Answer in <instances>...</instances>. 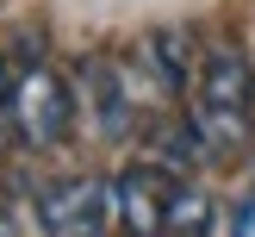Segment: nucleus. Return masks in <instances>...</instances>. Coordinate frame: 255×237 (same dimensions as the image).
<instances>
[{"label":"nucleus","mask_w":255,"mask_h":237,"mask_svg":"<svg viewBox=\"0 0 255 237\" xmlns=\"http://www.w3.org/2000/svg\"><path fill=\"white\" fill-rule=\"evenodd\" d=\"M249 169H255V150H249Z\"/></svg>","instance_id":"nucleus-9"},{"label":"nucleus","mask_w":255,"mask_h":237,"mask_svg":"<svg viewBox=\"0 0 255 237\" xmlns=\"http://www.w3.org/2000/svg\"><path fill=\"white\" fill-rule=\"evenodd\" d=\"M181 119L199 137L206 162H237V156L255 150V62L237 37L199 44V69L187 81Z\"/></svg>","instance_id":"nucleus-1"},{"label":"nucleus","mask_w":255,"mask_h":237,"mask_svg":"<svg viewBox=\"0 0 255 237\" xmlns=\"http://www.w3.org/2000/svg\"><path fill=\"white\" fill-rule=\"evenodd\" d=\"M168 194L174 175L156 169V162H131L106 181V219L112 237H162V219H168Z\"/></svg>","instance_id":"nucleus-5"},{"label":"nucleus","mask_w":255,"mask_h":237,"mask_svg":"<svg viewBox=\"0 0 255 237\" xmlns=\"http://www.w3.org/2000/svg\"><path fill=\"white\" fill-rule=\"evenodd\" d=\"M218 237H255V187H249V194H237L231 206H224Z\"/></svg>","instance_id":"nucleus-7"},{"label":"nucleus","mask_w":255,"mask_h":237,"mask_svg":"<svg viewBox=\"0 0 255 237\" xmlns=\"http://www.w3.org/2000/svg\"><path fill=\"white\" fill-rule=\"evenodd\" d=\"M12 119V137H19L25 150H62L75 131V87L62 69H50L44 56L25 62L19 75H12L6 87V106H0Z\"/></svg>","instance_id":"nucleus-3"},{"label":"nucleus","mask_w":255,"mask_h":237,"mask_svg":"<svg viewBox=\"0 0 255 237\" xmlns=\"http://www.w3.org/2000/svg\"><path fill=\"white\" fill-rule=\"evenodd\" d=\"M131 56H137V69L156 81L162 100H181L187 81H193V69H199V37L187 31V25H156Z\"/></svg>","instance_id":"nucleus-6"},{"label":"nucleus","mask_w":255,"mask_h":237,"mask_svg":"<svg viewBox=\"0 0 255 237\" xmlns=\"http://www.w3.org/2000/svg\"><path fill=\"white\" fill-rule=\"evenodd\" d=\"M69 87H75V112H87L106 144H131L149 125V106H168L156 94V81L137 69L131 50H119V56L112 50H94V56H81L75 75H69Z\"/></svg>","instance_id":"nucleus-2"},{"label":"nucleus","mask_w":255,"mask_h":237,"mask_svg":"<svg viewBox=\"0 0 255 237\" xmlns=\"http://www.w3.org/2000/svg\"><path fill=\"white\" fill-rule=\"evenodd\" d=\"M31 219L44 237H112L106 175H50L31 187Z\"/></svg>","instance_id":"nucleus-4"},{"label":"nucleus","mask_w":255,"mask_h":237,"mask_svg":"<svg viewBox=\"0 0 255 237\" xmlns=\"http://www.w3.org/2000/svg\"><path fill=\"white\" fill-rule=\"evenodd\" d=\"M6 87H12V69H6V56H0V106H6Z\"/></svg>","instance_id":"nucleus-8"}]
</instances>
